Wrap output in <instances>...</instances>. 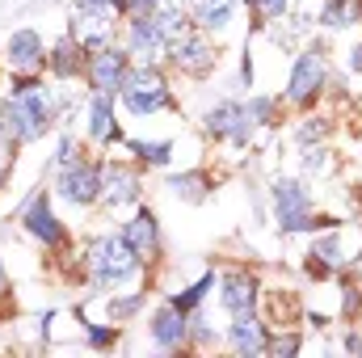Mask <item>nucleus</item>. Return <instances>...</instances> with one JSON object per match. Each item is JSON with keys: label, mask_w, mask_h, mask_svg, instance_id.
<instances>
[{"label": "nucleus", "mask_w": 362, "mask_h": 358, "mask_svg": "<svg viewBox=\"0 0 362 358\" xmlns=\"http://www.w3.org/2000/svg\"><path fill=\"white\" fill-rule=\"evenodd\" d=\"M85 270H89L93 291H110V287L131 282V278L144 270V262H139V253L122 241V232H105V236H97L89 249H85Z\"/></svg>", "instance_id": "1"}, {"label": "nucleus", "mask_w": 362, "mask_h": 358, "mask_svg": "<svg viewBox=\"0 0 362 358\" xmlns=\"http://www.w3.org/2000/svg\"><path fill=\"white\" fill-rule=\"evenodd\" d=\"M118 101L144 118V114H160V110H177V97L169 89V76L160 64H131L122 89H118Z\"/></svg>", "instance_id": "2"}, {"label": "nucleus", "mask_w": 362, "mask_h": 358, "mask_svg": "<svg viewBox=\"0 0 362 358\" xmlns=\"http://www.w3.org/2000/svg\"><path fill=\"white\" fill-rule=\"evenodd\" d=\"M270 198H274V219H278L282 232H316V228H333V219L316 211L312 190H308L303 181L278 178L274 181V190H270Z\"/></svg>", "instance_id": "3"}, {"label": "nucleus", "mask_w": 362, "mask_h": 358, "mask_svg": "<svg viewBox=\"0 0 362 358\" xmlns=\"http://www.w3.org/2000/svg\"><path fill=\"white\" fill-rule=\"evenodd\" d=\"M329 85V51L320 42L303 47L295 55V68H291V81H286V105L295 110H312L320 101V93Z\"/></svg>", "instance_id": "4"}, {"label": "nucleus", "mask_w": 362, "mask_h": 358, "mask_svg": "<svg viewBox=\"0 0 362 358\" xmlns=\"http://www.w3.org/2000/svg\"><path fill=\"white\" fill-rule=\"evenodd\" d=\"M165 64L181 72V76H194V81H202V76H211L215 68H219V42L206 34V30H185L177 34L169 47H165Z\"/></svg>", "instance_id": "5"}, {"label": "nucleus", "mask_w": 362, "mask_h": 358, "mask_svg": "<svg viewBox=\"0 0 362 358\" xmlns=\"http://www.w3.org/2000/svg\"><path fill=\"white\" fill-rule=\"evenodd\" d=\"M253 127H257V122H253L249 105L236 101V97H223V101H215V105L202 114V135L215 139V144L249 148V144H253Z\"/></svg>", "instance_id": "6"}, {"label": "nucleus", "mask_w": 362, "mask_h": 358, "mask_svg": "<svg viewBox=\"0 0 362 358\" xmlns=\"http://www.w3.org/2000/svg\"><path fill=\"white\" fill-rule=\"evenodd\" d=\"M21 228L47 249V253H59V258H72L76 249H72V232L64 228V219L51 211V194L47 190H38L30 202H25V211H21Z\"/></svg>", "instance_id": "7"}, {"label": "nucleus", "mask_w": 362, "mask_h": 358, "mask_svg": "<svg viewBox=\"0 0 362 358\" xmlns=\"http://www.w3.org/2000/svg\"><path fill=\"white\" fill-rule=\"evenodd\" d=\"M55 194L81 211L101 202V161L72 156L68 165H55Z\"/></svg>", "instance_id": "8"}, {"label": "nucleus", "mask_w": 362, "mask_h": 358, "mask_svg": "<svg viewBox=\"0 0 362 358\" xmlns=\"http://www.w3.org/2000/svg\"><path fill=\"white\" fill-rule=\"evenodd\" d=\"M127 72H131V55H127V47L122 42H110V47H97L85 55V85L89 93H105V97H118L122 89V81H127Z\"/></svg>", "instance_id": "9"}, {"label": "nucleus", "mask_w": 362, "mask_h": 358, "mask_svg": "<svg viewBox=\"0 0 362 358\" xmlns=\"http://www.w3.org/2000/svg\"><path fill=\"white\" fill-rule=\"evenodd\" d=\"M144 194V181L139 169L127 165V161H101V207L105 211H122L131 202H139Z\"/></svg>", "instance_id": "10"}, {"label": "nucleus", "mask_w": 362, "mask_h": 358, "mask_svg": "<svg viewBox=\"0 0 362 358\" xmlns=\"http://www.w3.org/2000/svg\"><path fill=\"white\" fill-rule=\"evenodd\" d=\"M4 64L13 76H42L47 72V42L38 30H13L4 42Z\"/></svg>", "instance_id": "11"}, {"label": "nucleus", "mask_w": 362, "mask_h": 358, "mask_svg": "<svg viewBox=\"0 0 362 358\" xmlns=\"http://www.w3.org/2000/svg\"><path fill=\"white\" fill-rule=\"evenodd\" d=\"M122 47L131 55V64H165V30L156 25V17H144V21H122Z\"/></svg>", "instance_id": "12"}, {"label": "nucleus", "mask_w": 362, "mask_h": 358, "mask_svg": "<svg viewBox=\"0 0 362 358\" xmlns=\"http://www.w3.org/2000/svg\"><path fill=\"white\" fill-rule=\"evenodd\" d=\"M219 299H223V312H228V316H249V312H257V299H262L257 274L245 270V266L228 270V274L219 278Z\"/></svg>", "instance_id": "13"}, {"label": "nucleus", "mask_w": 362, "mask_h": 358, "mask_svg": "<svg viewBox=\"0 0 362 358\" xmlns=\"http://www.w3.org/2000/svg\"><path fill=\"white\" fill-rule=\"evenodd\" d=\"M122 241L139 253V262H144V266H156V262H160V253H165L160 224H156V215H152L148 207H139V211L122 224Z\"/></svg>", "instance_id": "14"}, {"label": "nucleus", "mask_w": 362, "mask_h": 358, "mask_svg": "<svg viewBox=\"0 0 362 358\" xmlns=\"http://www.w3.org/2000/svg\"><path fill=\"white\" fill-rule=\"evenodd\" d=\"M118 21H122V17H118L114 8H85V4H76V17H72V38H76L85 51L110 47V42H114Z\"/></svg>", "instance_id": "15"}, {"label": "nucleus", "mask_w": 362, "mask_h": 358, "mask_svg": "<svg viewBox=\"0 0 362 358\" xmlns=\"http://www.w3.org/2000/svg\"><path fill=\"white\" fill-rule=\"evenodd\" d=\"M152 346L156 350H189V312H181L173 299H165L156 312H152Z\"/></svg>", "instance_id": "16"}, {"label": "nucleus", "mask_w": 362, "mask_h": 358, "mask_svg": "<svg viewBox=\"0 0 362 358\" xmlns=\"http://www.w3.org/2000/svg\"><path fill=\"white\" fill-rule=\"evenodd\" d=\"M303 270H308L316 282L341 274V270H346V258H341V232H325V236H316V241L308 245V253H303Z\"/></svg>", "instance_id": "17"}, {"label": "nucleus", "mask_w": 362, "mask_h": 358, "mask_svg": "<svg viewBox=\"0 0 362 358\" xmlns=\"http://www.w3.org/2000/svg\"><path fill=\"white\" fill-rule=\"evenodd\" d=\"M85 55H89V51H85V47L72 38V30H68V34L47 51V76H51V81H64V85L81 81V76H85Z\"/></svg>", "instance_id": "18"}, {"label": "nucleus", "mask_w": 362, "mask_h": 358, "mask_svg": "<svg viewBox=\"0 0 362 358\" xmlns=\"http://www.w3.org/2000/svg\"><path fill=\"white\" fill-rule=\"evenodd\" d=\"M228 346L236 350V354H266V346H270V325H262V316L257 312H249V316H232V325H228Z\"/></svg>", "instance_id": "19"}, {"label": "nucleus", "mask_w": 362, "mask_h": 358, "mask_svg": "<svg viewBox=\"0 0 362 358\" xmlns=\"http://www.w3.org/2000/svg\"><path fill=\"white\" fill-rule=\"evenodd\" d=\"M236 4L240 0H189V25L194 30H206V34H223L236 17Z\"/></svg>", "instance_id": "20"}, {"label": "nucleus", "mask_w": 362, "mask_h": 358, "mask_svg": "<svg viewBox=\"0 0 362 358\" xmlns=\"http://www.w3.org/2000/svg\"><path fill=\"white\" fill-rule=\"evenodd\" d=\"M89 139L97 148H110L122 139V131L114 122V97H105V93H89Z\"/></svg>", "instance_id": "21"}, {"label": "nucleus", "mask_w": 362, "mask_h": 358, "mask_svg": "<svg viewBox=\"0 0 362 358\" xmlns=\"http://www.w3.org/2000/svg\"><path fill=\"white\" fill-rule=\"evenodd\" d=\"M320 21L329 30H350L362 21V0H325L320 4Z\"/></svg>", "instance_id": "22"}, {"label": "nucleus", "mask_w": 362, "mask_h": 358, "mask_svg": "<svg viewBox=\"0 0 362 358\" xmlns=\"http://www.w3.org/2000/svg\"><path fill=\"white\" fill-rule=\"evenodd\" d=\"M127 148L135 152V161H139L144 169H165V165L173 161V144H169V139H152V144H148V139H131Z\"/></svg>", "instance_id": "23"}, {"label": "nucleus", "mask_w": 362, "mask_h": 358, "mask_svg": "<svg viewBox=\"0 0 362 358\" xmlns=\"http://www.w3.org/2000/svg\"><path fill=\"white\" fill-rule=\"evenodd\" d=\"M329 135H333V122H329L325 114H303V118H299V127H295V144H299V148L325 144Z\"/></svg>", "instance_id": "24"}, {"label": "nucleus", "mask_w": 362, "mask_h": 358, "mask_svg": "<svg viewBox=\"0 0 362 358\" xmlns=\"http://www.w3.org/2000/svg\"><path fill=\"white\" fill-rule=\"evenodd\" d=\"M169 190L185 202H202L206 190H211V178L206 173H177V178H169Z\"/></svg>", "instance_id": "25"}, {"label": "nucleus", "mask_w": 362, "mask_h": 358, "mask_svg": "<svg viewBox=\"0 0 362 358\" xmlns=\"http://www.w3.org/2000/svg\"><path fill=\"white\" fill-rule=\"evenodd\" d=\"M144 304H148V291H131V295H114V299L105 304V312H110V321H114V325H127Z\"/></svg>", "instance_id": "26"}, {"label": "nucleus", "mask_w": 362, "mask_h": 358, "mask_svg": "<svg viewBox=\"0 0 362 358\" xmlns=\"http://www.w3.org/2000/svg\"><path fill=\"white\" fill-rule=\"evenodd\" d=\"M211 346H219V333L211 329L206 312L194 308V312H189V350H211Z\"/></svg>", "instance_id": "27"}, {"label": "nucleus", "mask_w": 362, "mask_h": 358, "mask_svg": "<svg viewBox=\"0 0 362 358\" xmlns=\"http://www.w3.org/2000/svg\"><path fill=\"white\" fill-rule=\"evenodd\" d=\"M215 287V274H202L198 282H189L185 291H177V295H169L173 304H177L181 312H194V308H202V299H206V291Z\"/></svg>", "instance_id": "28"}, {"label": "nucleus", "mask_w": 362, "mask_h": 358, "mask_svg": "<svg viewBox=\"0 0 362 358\" xmlns=\"http://www.w3.org/2000/svg\"><path fill=\"white\" fill-rule=\"evenodd\" d=\"M81 316V312H76ZM81 325H85V342H89L93 350H114L118 346V337H122V329L110 321V325H89L85 316H81Z\"/></svg>", "instance_id": "29"}, {"label": "nucleus", "mask_w": 362, "mask_h": 358, "mask_svg": "<svg viewBox=\"0 0 362 358\" xmlns=\"http://www.w3.org/2000/svg\"><path fill=\"white\" fill-rule=\"evenodd\" d=\"M245 105H249V114H253L257 127H274V122H282V101H274V97H249Z\"/></svg>", "instance_id": "30"}, {"label": "nucleus", "mask_w": 362, "mask_h": 358, "mask_svg": "<svg viewBox=\"0 0 362 358\" xmlns=\"http://www.w3.org/2000/svg\"><path fill=\"white\" fill-rule=\"evenodd\" d=\"M245 4L253 8L257 25H274V21H282L291 13V0H245Z\"/></svg>", "instance_id": "31"}, {"label": "nucleus", "mask_w": 362, "mask_h": 358, "mask_svg": "<svg viewBox=\"0 0 362 358\" xmlns=\"http://www.w3.org/2000/svg\"><path fill=\"white\" fill-rule=\"evenodd\" d=\"M333 169V152L325 148V144H312V148H303V173H329Z\"/></svg>", "instance_id": "32"}, {"label": "nucleus", "mask_w": 362, "mask_h": 358, "mask_svg": "<svg viewBox=\"0 0 362 358\" xmlns=\"http://www.w3.org/2000/svg\"><path fill=\"white\" fill-rule=\"evenodd\" d=\"M299 333H270V346H266V354H299Z\"/></svg>", "instance_id": "33"}, {"label": "nucleus", "mask_w": 362, "mask_h": 358, "mask_svg": "<svg viewBox=\"0 0 362 358\" xmlns=\"http://www.w3.org/2000/svg\"><path fill=\"white\" fill-rule=\"evenodd\" d=\"M4 316H17V304H13V282L4 274V262H0V321Z\"/></svg>", "instance_id": "34"}, {"label": "nucleus", "mask_w": 362, "mask_h": 358, "mask_svg": "<svg viewBox=\"0 0 362 358\" xmlns=\"http://www.w3.org/2000/svg\"><path fill=\"white\" fill-rule=\"evenodd\" d=\"M8 173H13V152H4V148H0V190L8 185Z\"/></svg>", "instance_id": "35"}, {"label": "nucleus", "mask_w": 362, "mask_h": 358, "mask_svg": "<svg viewBox=\"0 0 362 358\" xmlns=\"http://www.w3.org/2000/svg\"><path fill=\"white\" fill-rule=\"evenodd\" d=\"M341 346H346V350H350V354H362V333H354V329H350V333H346V342H341Z\"/></svg>", "instance_id": "36"}, {"label": "nucleus", "mask_w": 362, "mask_h": 358, "mask_svg": "<svg viewBox=\"0 0 362 358\" xmlns=\"http://www.w3.org/2000/svg\"><path fill=\"white\" fill-rule=\"evenodd\" d=\"M76 4H85V8H114L118 13V0H76Z\"/></svg>", "instance_id": "37"}, {"label": "nucleus", "mask_w": 362, "mask_h": 358, "mask_svg": "<svg viewBox=\"0 0 362 358\" xmlns=\"http://www.w3.org/2000/svg\"><path fill=\"white\" fill-rule=\"evenodd\" d=\"M350 68H354V72H362V42L350 51Z\"/></svg>", "instance_id": "38"}, {"label": "nucleus", "mask_w": 362, "mask_h": 358, "mask_svg": "<svg viewBox=\"0 0 362 358\" xmlns=\"http://www.w3.org/2000/svg\"><path fill=\"white\" fill-rule=\"evenodd\" d=\"M358 25H362V21H358Z\"/></svg>", "instance_id": "39"}]
</instances>
